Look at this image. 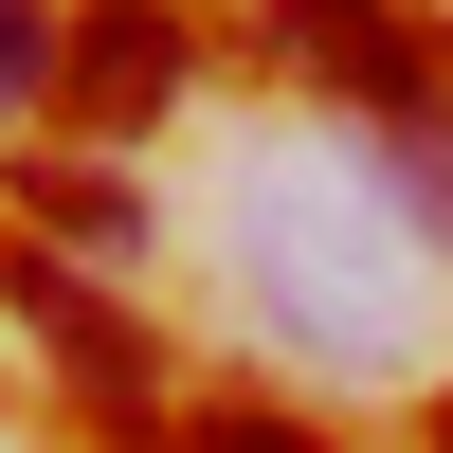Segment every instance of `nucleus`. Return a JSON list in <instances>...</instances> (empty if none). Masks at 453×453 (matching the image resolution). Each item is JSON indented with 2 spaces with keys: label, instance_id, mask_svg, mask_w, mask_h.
<instances>
[{
  "label": "nucleus",
  "instance_id": "nucleus-1",
  "mask_svg": "<svg viewBox=\"0 0 453 453\" xmlns=\"http://www.w3.org/2000/svg\"><path fill=\"white\" fill-rule=\"evenodd\" d=\"M0 290H19V309H36V345H55V381H91V399H109V418H127V435L164 418V345H145V326L109 309L91 273H73V254H0Z\"/></svg>",
  "mask_w": 453,
  "mask_h": 453
},
{
  "label": "nucleus",
  "instance_id": "nucleus-2",
  "mask_svg": "<svg viewBox=\"0 0 453 453\" xmlns=\"http://www.w3.org/2000/svg\"><path fill=\"white\" fill-rule=\"evenodd\" d=\"M164 91H181V19H145V0H91V19L55 36V91H36V109H73L91 145H127Z\"/></svg>",
  "mask_w": 453,
  "mask_h": 453
},
{
  "label": "nucleus",
  "instance_id": "nucleus-3",
  "mask_svg": "<svg viewBox=\"0 0 453 453\" xmlns=\"http://www.w3.org/2000/svg\"><path fill=\"white\" fill-rule=\"evenodd\" d=\"M290 55H309L326 91H363V109H418L435 91V36L399 19V0H290Z\"/></svg>",
  "mask_w": 453,
  "mask_h": 453
},
{
  "label": "nucleus",
  "instance_id": "nucleus-4",
  "mask_svg": "<svg viewBox=\"0 0 453 453\" xmlns=\"http://www.w3.org/2000/svg\"><path fill=\"white\" fill-rule=\"evenodd\" d=\"M19 200H36V236H73V254H109V273L145 254V200H127L109 164H73V145H36V164H19Z\"/></svg>",
  "mask_w": 453,
  "mask_h": 453
},
{
  "label": "nucleus",
  "instance_id": "nucleus-5",
  "mask_svg": "<svg viewBox=\"0 0 453 453\" xmlns=\"http://www.w3.org/2000/svg\"><path fill=\"white\" fill-rule=\"evenodd\" d=\"M345 164H381L399 200L453 236V109H435V91H418V109H363V127H345Z\"/></svg>",
  "mask_w": 453,
  "mask_h": 453
},
{
  "label": "nucleus",
  "instance_id": "nucleus-6",
  "mask_svg": "<svg viewBox=\"0 0 453 453\" xmlns=\"http://www.w3.org/2000/svg\"><path fill=\"white\" fill-rule=\"evenodd\" d=\"M55 91V19H36V0H0V109H36Z\"/></svg>",
  "mask_w": 453,
  "mask_h": 453
},
{
  "label": "nucleus",
  "instance_id": "nucleus-7",
  "mask_svg": "<svg viewBox=\"0 0 453 453\" xmlns=\"http://www.w3.org/2000/svg\"><path fill=\"white\" fill-rule=\"evenodd\" d=\"M200 453H326L309 418H254V399H218V418H200Z\"/></svg>",
  "mask_w": 453,
  "mask_h": 453
},
{
  "label": "nucleus",
  "instance_id": "nucleus-8",
  "mask_svg": "<svg viewBox=\"0 0 453 453\" xmlns=\"http://www.w3.org/2000/svg\"><path fill=\"white\" fill-rule=\"evenodd\" d=\"M435 453H453V418H435Z\"/></svg>",
  "mask_w": 453,
  "mask_h": 453
}]
</instances>
